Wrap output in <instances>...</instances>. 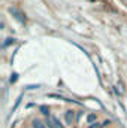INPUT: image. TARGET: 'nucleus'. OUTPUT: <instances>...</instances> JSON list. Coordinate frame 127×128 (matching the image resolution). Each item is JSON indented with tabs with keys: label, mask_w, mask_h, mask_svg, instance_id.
Masks as SVG:
<instances>
[{
	"label": "nucleus",
	"mask_w": 127,
	"mask_h": 128,
	"mask_svg": "<svg viewBox=\"0 0 127 128\" xmlns=\"http://www.w3.org/2000/svg\"><path fill=\"white\" fill-rule=\"evenodd\" d=\"M46 127H48V128H57L54 124H52V121H51V118H49V116H48V119H46Z\"/></svg>",
	"instance_id": "0eeeda50"
},
{
	"label": "nucleus",
	"mask_w": 127,
	"mask_h": 128,
	"mask_svg": "<svg viewBox=\"0 0 127 128\" xmlns=\"http://www.w3.org/2000/svg\"><path fill=\"white\" fill-rule=\"evenodd\" d=\"M49 118H51V121H52V124H54V125H55L57 128H60V127H61V124H60V121H58V119H57L55 116H49Z\"/></svg>",
	"instance_id": "39448f33"
},
{
	"label": "nucleus",
	"mask_w": 127,
	"mask_h": 128,
	"mask_svg": "<svg viewBox=\"0 0 127 128\" xmlns=\"http://www.w3.org/2000/svg\"><path fill=\"white\" fill-rule=\"evenodd\" d=\"M40 112H42L45 116H49V109H48L46 106H42V107H40Z\"/></svg>",
	"instance_id": "423d86ee"
},
{
	"label": "nucleus",
	"mask_w": 127,
	"mask_h": 128,
	"mask_svg": "<svg viewBox=\"0 0 127 128\" xmlns=\"http://www.w3.org/2000/svg\"><path fill=\"white\" fill-rule=\"evenodd\" d=\"M109 124H111V121H109V119H106V121L102 124V127H106V125H109Z\"/></svg>",
	"instance_id": "1a4fd4ad"
},
{
	"label": "nucleus",
	"mask_w": 127,
	"mask_h": 128,
	"mask_svg": "<svg viewBox=\"0 0 127 128\" xmlns=\"http://www.w3.org/2000/svg\"><path fill=\"white\" fill-rule=\"evenodd\" d=\"M8 10L12 14V16H14L15 20H18V21H20V22H23V24L26 22V15H24L20 9H17V8H9Z\"/></svg>",
	"instance_id": "f257e3e1"
},
{
	"label": "nucleus",
	"mask_w": 127,
	"mask_h": 128,
	"mask_svg": "<svg viewBox=\"0 0 127 128\" xmlns=\"http://www.w3.org/2000/svg\"><path fill=\"white\" fill-rule=\"evenodd\" d=\"M64 119H66V124H67V125H72V124L75 122V113H73V110H66Z\"/></svg>",
	"instance_id": "f03ea898"
},
{
	"label": "nucleus",
	"mask_w": 127,
	"mask_h": 128,
	"mask_svg": "<svg viewBox=\"0 0 127 128\" xmlns=\"http://www.w3.org/2000/svg\"><path fill=\"white\" fill-rule=\"evenodd\" d=\"M14 42H15V39H12V37H8V39H6V42H5V46L11 45V43H14Z\"/></svg>",
	"instance_id": "6e6552de"
},
{
	"label": "nucleus",
	"mask_w": 127,
	"mask_h": 128,
	"mask_svg": "<svg viewBox=\"0 0 127 128\" xmlns=\"http://www.w3.org/2000/svg\"><path fill=\"white\" fill-rule=\"evenodd\" d=\"M96 119H97V115H96V113H90V115L87 116V122H88V124H93Z\"/></svg>",
	"instance_id": "20e7f679"
},
{
	"label": "nucleus",
	"mask_w": 127,
	"mask_h": 128,
	"mask_svg": "<svg viewBox=\"0 0 127 128\" xmlns=\"http://www.w3.org/2000/svg\"><path fill=\"white\" fill-rule=\"evenodd\" d=\"M33 128H48V127H46V124H43L42 121L34 119V121H33Z\"/></svg>",
	"instance_id": "7ed1b4c3"
}]
</instances>
